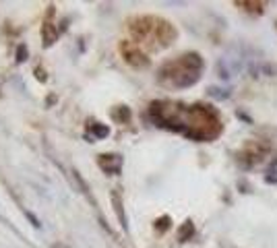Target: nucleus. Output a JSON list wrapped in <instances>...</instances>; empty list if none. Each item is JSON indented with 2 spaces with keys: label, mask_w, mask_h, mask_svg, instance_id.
<instances>
[{
  "label": "nucleus",
  "mask_w": 277,
  "mask_h": 248,
  "mask_svg": "<svg viewBox=\"0 0 277 248\" xmlns=\"http://www.w3.org/2000/svg\"><path fill=\"white\" fill-rule=\"evenodd\" d=\"M201 66H203V62H201L199 54H186V56H182L176 62L166 64L164 69H170L172 71V75H170L172 85H176V87H188V85H195V83L199 81Z\"/></svg>",
  "instance_id": "1"
},
{
  "label": "nucleus",
  "mask_w": 277,
  "mask_h": 248,
  "mask_svg": "<svg viewBox=\"0 0 277 248\" xmlns=\"http://www.w3.org/2000/svg\"><path fill=\"white\" fill-rule=\"evenodd\" d=\"M120 52H122L124 60H126L130 66H134V69H145V66L149 64L147 56H145L134 44H130V42H122V44H120Z\"/></svg>",
  "instance_id": "2"
},
{
  "label": "nucleus",
  "mask_w": 277,
  "mask_h": 248,
  "mask_svg": "<svg viewBox=\"0 0 277 248\" xmlns=\"http://www.w3.org/2000/svg\"><path fill=\"white\" fill-rule=\"evenodd\" d=\"M97 165L106 172V174H120V170H122V157L116 155V153H101L97 155Z\"/></svg>",
  "instance_id": "3"
},
{
  "label": "nucleus",
  "mask_w": 277,
  "mask_h": 248,
  "mask_svg": "<svg viewBox=\"0 0 277 248\" xmlns=\"http://www.w3.org/2000/svg\"><path fill=\"white\" fill-rule=\"evenodd\" d=\"M42 38H44V48H50L58 40V31H56V25H52L50 21H46L42 25Z\"/></svg>",
  "instance_id": "4"
},
{
  "label": "nucleus",
  "mask_w": 277,
  "mask_h": 248,
  "mask_svg": "<svg viewBox=\"0 0 277 248\" xmlns=\"http://www.w3.org/2000/svg\"><path fill=\"white\" fill-rule=\"evenodd\" d=\"M112 205H114V211H116V215H118L120 223H122V227L126 229L128 223H126V215H124V209H122V198H120V194H118L116 190H112Z\"/></svg>",
  "instance_id": "5"
},
{
  "label": "nucleus",
  "mask_w": 277,
  "mask_h": 248,
  "mask_svg": "<svg viewBox=\"0 0 277 248\" xmlns=\"http://www.w3.org/2000/svg\"><path fill=\"white\" fill-rule=\"evenodd\" d=\"M87 128L91 132V137H95V139H106L110 135V128L101 122H91V124H87Z\"/></svg>",
  "instance_id": "6"
},
{
  "label": "nucleus",
  "mask_w": 277,
  "mask_h": 248,
  "mask_svg": "<svg viewBox=\"0 0 277 248\" xmlns=\"http://www.w3.org/2000/svg\"><path fill=\"white\" fill-rule=\"evenodd\" d=\"M112 116H114V120H118V122H128L130 120V110L126 106H118L112 112Z\"/></svg>",
  "instance_id": "7"
},
{
  "label": "nucleus",
  "mask_w": 277,
  "mask_h": 248,
  "mask_svg": "<svg viewBox=\"0 0 277 248\" xmlns=\"http://www.w3.org/2000/svg\"><path fill=\"white\" fill-rule=\"evenodd\" d=\"M193 231H195L193 223H190V221H184V225H182L180 231H178V238H180V240H186L188 236H193Z\"/></svg>",
  "instance_id": "8"
},
{
  "label": "nucleus",
  "mask_w": 277,
  "mask_h": 248,
  "mask_svg": "<svg viewBox=\"0 0 277 248\" xmlns=\"http://www.w3.org/2000/svg\"><path fill=\"white\" fill-rule=\"evenodd\" d=\"M27 56H29V50H27V46L25 44H21V46H17V62H25L27 60Z\"/></svg>",
  "instance_id": "9"
},
{
  "label": "nucleus",
  "mask_w": 277,
  "mask_h": 248,
  "mask_svg": "<svg viewBox=\"0 0 277 248\" xmlns=\"http://www.w3.org/2000/svg\"><path fill=\"white\" fill-rule=\"evenodd\" d=\"M71 174H73V178H75V180H77V184H79V188H81V190H83V192H85V194H87V192H89V188H87V184H85V180H83V178H81V174H79V172H77V170H73V172H71Z\"/></svg>",
  "instance_id": "10"
},
{
  "label": "nucleus",
  "mask_w": 277,
  "mask_h": 248,
  "mask_svg": "<svg viewBox=\"0 0 277 248\" xmlns=\"http://www.w3.org/2000/svg\"><path fill=\"white\" fill-rule=\"evenodd\" d=\"M33 73H36V79H38V81H42V83L48 81V75H46V71L42 69V66H36V71H33Z\"/></svg>",
  "instance_id": "11"
},
{
  "label": "nucleus",
  "mask_w": 277,
  "mask_h": 248,
  "mask_svg": "<svg viewBox=\"0 0 277 248\" xmlns=\"http://www.w3.org/2000/svg\"><path fill=\"white\" fill-rule=\"evenodd\" d=\"M25 215H27V219L31 221V225H33V227H40V225H42V223H40V219H38V217H36V215H33V213L25 211Z\"/></svg>",
  "instance_id": "12"
},
{
  "label": "nucleus",
  "mask_w": 277,
  "mask_h": 248,
  "mask_svg": "<svg viewBox=\"0 0 277 248\" xmlns=\"http://www.w3.org/2000/svg\"><path fill=\"white\" fill-rule=\"evenodd\" d=\"M168 221H170V217H162V219H158V227H160V229H166V227H168Z\"/></svg>",
  "instance_id": "13"
},
{
  "label": "nucleus",
  "mask_w": 277,
  "mask_h": 248,
  "mask_svg": "<svg viewBox=\"0 0 277 248\" xmlns=\"http://www.w3.org/2000/svg\"><path fill=\"white\" fill-rule=\"evenodd\" d=\"M52 248H71V246H66V244H52Z\"/></svg>",
  "instance_id": "14"
}]
</instances>
